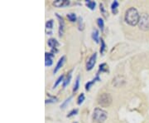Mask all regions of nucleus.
<instances>
[{"mask_svg": "<svg viewBox=\"0 0 149 123\" xmlns=\"http://www.w3.org/2000/svg\"><path fill=\"white\" fill-rule=\"evenodd\" d=\"M92 38L94 41H95L96 43H99L100 38H99V31L97 29H94L92 32Z\"/></svg>", "mask_w": 149, "mask_h": 123, "instance_id": "obj_15", "label": "nucleus"}, {"mask_svg": "<svg viewBox=\"0 0 149 123\" xmlns=\"http://www.w3.org/2000/svg\"><path fill=\"white\" fill-rule=\"evenodd\" d=\"M124 18H125V22L128 24L131 25V26H135V25L139 24L140 15L135 8H130L126 11Z\"/></svg>", "mask_w": 149, "mask_h": 123, "instance_id": "obj_1", "label": "nucleus"}, {"mask_svg": "<svg viewBox=\"0 0 149 123\" xmlns=\"http://www.w3.org/2000/svg\"><path fill=\"white\" fill-rule=\"evenodd\" d=\"M77 112H78V110H77V109H73V110L67 115V117H72V116H74V115H76Z\"/></svg>", "mask_w": 149, "mask_h": 123, "instance_id": "obj_26", "label": "nucleus"}, {"mask_svg": "<svg viewBox=\"0 0 149 123\" xmlns=\"http://www.w3.org/2000/svg\"><path fill=\"white\" fill-rule=\"evenodd\" d=\"M100 11H101L102 14H103V16L104 17V18H107L108 17V13H107V11L105 10V8L104 7V4H100Z\"/></svg>", "mask_w": 149, "mask_h": 123, "instance_id": "obj_23", "label": "nucleus"}, {"mask_svg": "<svg viewBox=\"0 0 149 123\" xmlns=\"http://www.w3.org/2000/svg\"><path fill=\"white\" fill-rule=\"evenodd\" d=\"M71 98H72V96H70L69 98H67V99H66V100H65V102H63L61 105V108H62V109H63V108H65V106H66V105H67V104H68V103L70 102V101L71 100Z\"/></svg>", "mask_w": 149, "mask_h": 123, "instance_id": "obj_25", "label": "nucleus"}, {"mask_svg": "<svg viewBox=\"0 0 149 123\" xmlns=\"http://www.w3.org/2000/svg\"><path fill=\"white\" fill-rule=\"evenodd\" d=\"M67 18H68L70 22H74L76 21V15H75V13H68V14H67Z\"/></svg>", "mask_w": 149, "mask_h": 123, "instance_id": "obj_19", "label": "nucleus"}, {"mask_svg": "<svg viewBox=\"0 0 149 123\" xmlns=\"http://www.w3.org/2000/svg\"><path fill=\"white\" fill-rule=\"evenodd\" d=\"M64 77H65V75H61V76H60L58 77V79L56 80V82H55V84H54L53 86V88H55V87H56L61 82H63L64 81Z\"/></svg>", "mask_w": 149, "mask_h": 123, "instance_id": "obj_20", "label": "nucleus"}, {"mask_svg": "<svg viewBox=\"0 0 149 123\" xmlns=\"http://www.w3.org/2000/svg\"><path fill=\"white\" fill-rule=\"evenodd\" d=\"M99 72H108V66H107L106 63H102V64L100 65L99 67Z\"/></svg>", "mask_w": 149, "mask_h": 123, "instance_id": "obj_21", "label": "nucleus"}, {"mask_svg": "<svg viewBox=\"0 0 149 123\" xmlns=\"http://www.w3.org/2000/svg\"><path fill=\"white\" fill-rule=\"evenodd\" d=\"M85 101V94L84 93H81L79 97H78V99H77V104L78 105H81L83 102Z\"/></svg>", "mask_w": 149, "mask_h": 123, "instance_id": "obj_22", "label": "nucleus"}, {"mask_svg": "<svg viewBox=\"0 0 149 123\" xmlns=\"http://www.w3.org/2000/svg\"><path fill=\"white\" fill-rule=\"evenodd\" d=\"M99 75H100V74H99V73H97L96 77L94 78V79H93V80L91 81V82H88L85 84V89H86L87 91H90V89H91V86L94 85L97 81H100V77H99Z\"/></svg>", "mask_w": 149, "mask_h": 123, "instance_id": "obj_10", "label": "nucleus"}, {"mask_svg": "<svg viewBox=\"0 0 149 123\" xmlns=\"http://www.w3.org/2000/svg\"><path fill=\"white\" fill-rule=\"evenodd\" d=\"M54 22L52 19H50L46 22V32L47 33L48 35H51L52 32V27H53Z\"/></svg>", "mask_w": 149, "mask_h": 123, "instance_id": "obj_11", "label": "nucleus"}, {"mask_svg": "<svg viewBox=\"0 0 149 123\" xmlns=\"http://www.w3.org/2000/svg\"><path fill=\"white\" fill-rule=\"evenodd\" d=\"M139 27L143 31H148L149 30V14L148 13H142L140 16L139 22Z\"/></svg>", "mask_w": 149, "mask_h": 123, "instance_id": "obj_4", "label": "nucleus"}, {"mask_svg": "<svg viewBox=\"0 0 149 123\" xmlns=\"http://www.w3.org/2000/svg\"><path fill=\"white\" fill-rule=\"evenodd\" d=\"M79 86H80V76H78L76 80H75V83H74V88H73V92H76V91H78Z\"/></svg>", "mask_w": 149, "mask_h": 123, "instance_id": "obj_16", "label": "nucleus"}, {"mask_svg": "<svg viewBox=\"0 0 149 123\" xmlns=\"http://www.w3.org/2000/svg\"><path fill=\"white\" fill-rule=\"evenodd\" d=\"M65 61V56H62L61 58L59 59L58 63H57V64H56V67H55V69H54V73H56L57 72H58L59 70L61 69V67L63 66V64H64Z\"/></svg>", "mask_w": 149, "mask_h": 123, "instance_id": "obj_12", "label": "nucleus"}, {"mask_svg": "<svg viewBox=\"0 0 149 123\" xmlns=\"http://www.w3.org/2000/svg\"><path fill=\"white\" fill-rule=\"evenodd\" d=\"M74 123H77V122H74Z\"/></svg>", "mask_w": 149, "mask_h": 123, "instance_id": "obj_28", "label": "nucleus"}, {"mask_svg": "<svg viewBox=\"0 0 149 123\" xmlns=\"http://www.w3.org/2000/svg\"><path fill=\"white\" fill-rule=\"evenodd\" d=\"M100 41H101V48H100V53L101 54H103L104 53V51H105V48H106V45H105V43H104V39L103 38H100Z\"/></svg>", "mask_w": 149, "mask_h": 123, "instance_id": "obj_24", "label": "nucleus"}, {"mask_svg": "<svg viewBox=\"0 0 149 123\" xmlns=\"http://www.w3.org/2000/svg\"><path fill=\"white\" fill-rule=\"evenodd\" d=\"M97 24H98L99 27L103 31L104 28V20L102 19L101 18H99L97 19Z\"/></svg>", "mask_w": 149, "mask_h": 123, "instance_id": "obj_17", "label": "nucleus"}, {"mask_svg": "<svg viewBox=\"0 0 149 123\" xmlns=\"http://www.w3.org/2000/svg\"><path fill=\"white\" fill-rule=\"evenodd\" d=\"M96 58H97V53H95L91 55L90 58L88 59V61L86 63V70L87 71H91V70L93 69V67L95 65Z\"/></svg>", "mask_w": 149, "mask_h": 123, "instance_id": "obj_5", "label": "nucleus"}, {"mask_svg": "<svg viewBox=\"0 0 149 123\" xmlns=\"http://www.w3.org/2000/svg\"><path fill=\"white\" fill-rule=\"evenodd\" d=\"M85 4H86V6L91 9V10H94L95 8V2L94 1H91V0H86L85 1Z\"/></svg>", "mask_w": 149, "mask_h": 123, "instance_id": "obj_14", "label": "nucleus"}, {"mask_svg": "<svg viewBox=\"0 0 149 123\" xmlns=\"http://www.w3.org/2000/svg\"><path fill=\"white\" fill-rule=\"evenodd\" d=\"M47 43L48 46L52 48V52H55V49H56V48L59 46V43L57 42V40L55 39V38H50V39L48 40ZM56 50H57V49H56Z\"/></svg>", "mask_w": 149, "mask_h": 123, "instance_id": "obj_9", "label": "nucleus"}, {"mask_svg": "<svg viewBox=\"0 0 149 123\" xmlns=\"http://www.w3.org/2000/svg\"><path fill=\"white\" fill-rule=\"evenodd\" d=\"M55 57L52 53H46L45 55V65L46 67H51L53 64V58Z\"/></svg>", "mask_w": 149, "mask_h": 123, "instance_id": "obj_6", "label": "nucleus"}, {"mask_svg": "<svg viewBox=\"0 0 149 123\" xmlns=\"http://www.w3.org/2000/svg\"><path fill=\"white\" fill-rule=\"evenodd\" d=\"M118 1H113L111 4V10L113 14H116L118 12Z\"/></svg>", "mask_w": 149, "mask_h": 123, "instance_id": "obj_13", "label": "nucleus"}, {"mask_svg": "<svg viewBox=\"0 0 149 123\" xmlns=\"http://www.w3.org/2000/svg\"><path fill=\"white\" fill-rule=\"evenodd\" d=\"M70 4L69 0H56L53 2V5L56 8H64Z\"/></svg>", "mask_w": 149, "mask_h": 123, "instance_id": "obj_8", "label": "nucleus"}, {"mask_svg": "<svg viewBox=\"0 0 149 123\" xmlns=\"http://www.w3.org/2000/svg\"><path fill=\"white\" fill-rule=\"evenodd\" d=\"M57 101V98L55 96H51V99L46 100V103H52V102H55Z\"/></svg>", "mask_w": 149, "mask_h": 123, "instance_id": "obj_27", "label": "nucleus"}, {"mask_svg": "<svg viewBox=\"0 0 149 123\" xmlns=\"http://www.w3.org/2000/svg\"><path fill=\"white\" fill-rule=\"evenodd\" d=\"M112 102H113V98H112L111 95L109 93H102L100 95H99L98 98H97V102L100 106L102 107H108L111 105Z\"/></svg>", "mask_w": 149, "mask_h": 123, "instance_id": "obj_3", "label": "nucleus"}, {"mask_svg": "<svg viewBox=\"0 0 149 123\" xmlns=\"http://www.w3.org/2000/svg\"><path fill=\"white\" fill-rule=\"evenodd\" d=\"M92 117L95 123H104L108 117V113L100 107H96L93 112Z\"/></svg>", "mask_w": 149, "mask_h": 123, "instance_id": "obj_2", "label": "nucleus"}, {"mask_svg": "<svg viewBox=\"0 0 149 123\" xmlns=\"http://www.w3.org/2000/svg\"><path fill=\"white\" fill-rule=\"evenodd\" d=\"M56 17L59 19V35L61 37L63 35V32H64V27H65V22L64 19L62 17H61L59 14L56 13Z\"/></svg>", "mask_w": 149, "mask_h": 123, "instance_id": "obj_7", "label": "nucleus"}, {"mask_svg": "<svg viewBox=\"0 0 149 123\" xmlns=\"http://www.w3.org/2000/svg\"><path fill=\"white\" fill-rule=\"evenodd\" d=\"M70 79H71V72H69V74H68V76H67V77L63 81V87H64V88L66 86L68 85V84H69L70 82Z\"/></svg>", "mask_w": 149, "mask_h": 123, "instance_id": "obj_18", "label": "nucleus"}]
</instances>
